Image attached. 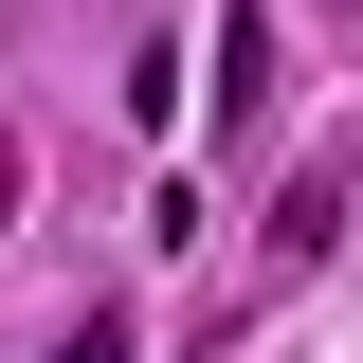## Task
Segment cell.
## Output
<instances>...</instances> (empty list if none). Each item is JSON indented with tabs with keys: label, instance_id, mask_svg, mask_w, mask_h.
Here are the masks:
<instances>
[{
	"label": "cell",
	"instance_id": "obj_1",
	"mask_svg": "<svg viewBox=\"0 0 363 363\" xmlns=\"http://www.w3.org/2000/svg\"><path fill=\"white\" fill-rule=\"evenodd\" d=\"M255 91H272V18L236 0V18H218V109H236V128H255Z\"/></svg>",
	"mask_w": 363,
	"mask_h": 363
},
{
	"label": "cell",
	"instance_id": "obj_2",
	"mask_svg": "<svg viewBox=\"0 0 363 363\" xmlns=\"http://www.w3.org/2000/svg\"><path fill=\"white\" fill-rule=\"evenodd\" d=\"M55 363H128V309H91V327H73V345H55Z\"/></svg>",
	"mask_w": 363,
	"mask_h": 363
},
{
	"label": "cell",
	"instance_id": "obj_3",
	"mask_svg": "<svg viewBox=\"0 0 363 363\" xmlns=\"http://www.w3.org/2000/svg\"><path fill=\"white\" fill-rule=\"evenodd\" d=\"M0 218H18V145H0Z\"/></svg>",
	"mask_w": 363,
	"mask_h": 363
}]
</instances>
